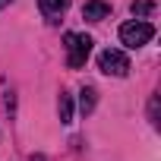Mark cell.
Wrapping results in <instances>:
<instances>
[{
  "instance_id": "277c9868",
  "label": "cell",
  "mask_w": 161,
  "mask_h": 161,
  "mask_svg": "<svg viewBox=\"0 0 161 161\" xmlns=\"http://www.w3.org/2000/svg\"><path fill=\"white\" fill-rule=\"evenodd\" d=\"M108 16H111V7L104 3V0H89V3L82 7V19H89V22H101Z\"/></svg>"
},
{
  "instance_id": "7a4b0ae2",
  "label": "cell",
  "mask_w": 161,
  "mask_h": 161,
  "mask_svg": "<svg viewBox=\"0 0 161 161\" xmlns=\"http://www.w3.org/2000/svg\"><path fill=\"white\" fill-rule=\"evenodd\" d=\"M152 38H155V25H152V22H145V19H130V22H123V25H120V44H126L130 51H136V47L148 44Z\"/></svg>"
},
{
  "instance_id": "3957f363",
  "label": "cell",
  "mask_w": 161,
  "mask_h": 161,
  "mask_svg": "<svg viewBox=\"0 0 161 161\" xmlns=\"http://www.w3.org/2000/svg\"><path fill=\"white\" fill-rule=\"evenodd\" d=\"M98 69H101L104 76H117V79H123V76L130 73V57H126L120 47H108V51L98 54Z\"/></svg>"
},
{
  "instance_id": "52a82bcc",
  "label": "cell",
  "mask_w": 161,
  "mask_h": 161,
  "mask_svg": "<svg viewBox=\"0 0 161 161\" xmlns=\"http://www.w3.org/2000/svg\"><path fill=\"white\" fill-rule=\"evenodd\" d=\"M38 7H41V13H44L47 19H57V16L69 7V0H38Z\"/></svg>"
},
{
  "instance_id": "30bf717a",
  "label": "cell",
  "mask_w": 161,
  "mask_h": 161,
  "mask_svg": "<svg viewBox=\"0 0 161 161\" xmlns=\"http://www.w3.org/2000/svg\"><path fill=\"white\" fill-rule=\"evenodd\" d=\"M10 3H13V0H0V10H7V7H10Z\"/></svg>"
},
{
  "instance_id": "ba28073f",
  "label": "cell",
  "mask_w": 161,
  "mask_h": 161,
  "mask_svg": "<svg viewBox=\"0 0 161 161\" xmlns=\"http://www.w3.org/2000/svg\"><path fill=\"white\" fill-rule=\"evenodd\" d=\"M130 10H133V16H136V19H145V16H152V13H155V3H152V0H136Z\"/></svg>"
},
{
  "instance_id": "8992f818",
  "label": "cell",
  "mask_w": 161,
  "mask_h": 161,
  "mask_svg": "<svg viewBox=\"0 0 161 161\" xmlns=\"http://www.w3.org/2000/svg\"><path fill=\"white\" fill-rule=\"evenodd\" d=\"M57 114H60V123H73V98L63 89H60V98H57Z\"/></svg>"
},
{
  "instance_id": "6da1fadb",
  "label": "cell",
  "mask_w": 161,
  "mask_h": 161,
  "mask_svg": "<svg viewBox=\"0 0 161 161\" xmlns=\"http://www.w3.org/2000/svg\"><path fill=\"white\" fill-rule=\"evenodd\" d=\"M92 38L82 35V32H66L63 35V47H66V66L69 69H82L89 54H92Z\"/></svg>"
},
{
  "instance_id": "9c48e42d",
  "label": "cell",
  "mask_w": 161,
  "mask_h": 161,
  "mask_svg": "<svg viewBox=\"0 0 161 161\" xmlns=\"http://www.w3.org/2000/svg\"><path fill=\"white\" fill-rule=\"evenodd\" d=\"M148 117H152V123L158 126V95H152V104H148Z\"/></svg>"
},
{
  "instance_id": "5b68a950",
  "label": "cell",
  "mask_w": 161,
  "mask_h": 161,
  "mask_svg": "<svg viewBox=\"0 0 161 161\" xmlns=\"http://www.w3.org/2000/svg\"><path fill=\"white\" fill-rule=\"evenodd\" d=\"M98 104V89L95 86H82L79 89V111H82V117H89Z\"/></svg>"
}]
</instances>
